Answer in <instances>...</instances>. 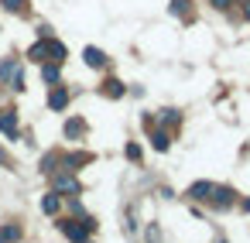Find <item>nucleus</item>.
Listing matches in <instances>:
<instances>
[{
    "instance_id": "nucleus-1",
    "label": "nucleus",
    "mask_w": 250,
    "mask_h": 243,
    "mask_svg": "<svg viewBox=\"0 0 250 243\" xmlns=\"http://www.w3.org/2000/svg\"><path fill=\"white\" fill-rule=\"evenodd\" d=\"M59 226H62V233H65L72 243H83V240L89 236V229H86V223H83V219H62Z\"/></svg>"
},
{
    "instance_id": "nucleus-2",
    "label": "nucleus",
    "mask_w": 250,
    "mask_h": 243,
    "mask_svg": "<svg viewBox=\"0 0 250 243\" xmlns=\"http://www.w3.org/2000/svg\"><path fill=\"white\" fill-rule=\"evenodd\" d=\"M55 192H69V195H79V182L72 178V171H59L55 178Z\"/></svg>"
},
{
    "instance_id": "nucleus-3",
    "label": "nucleus",
    "mask_w": 250,
    "mask_h": 243,
    "mask_svg": "<svg viewBox=\"0 0 250 243\" xmlns=\"http://www.w3.org/2000/svg\"><path fill=\"white\" fill-rule=\"evenodd\" d=\"M93 161V154L89 151H76V154H65L62 158V164H65V171H79L83 164H89Z\"/></svg>"
},
{
    "instance_id": "nucleus-4",
    "label": "nucleus",
    "mask_w": 250,
    "mask_h": 243,
    "mask_svg": "<svg viewBox=\"0 0 250 243\" xmlns=\"http://www.w3.org/2000/svg\"><path fill=\"white\" fill-rule=\"evenodd\" d=\"M212 192H216V185H212V182H192V185H188V195H192L195 202L212 199Z\"/></svg>"
},
{
    "instance_id": "nucleus-5",
    "label": "nucleus",
    "mask_w": 250,
    "mask_h": 243,
    "mask_svg": "<svg viewBox=\"0 0 250 243\" xmlns=\"http://www.w3.org/2000/svg\"><path fill=\"white\" fill-rule=\"evenodd\" d=\"M233 195H236L233 188H226V185L219 188V185H216V192H212V199H209V202H212L216 209H226V205H233Z\"/></svg>"
},
{
    "instance_id": "nucleus-6",
    "label": "nucleus",
    "mask_w": 250,
    "mask_h": 243,
    "mask_svg": "<svg viewBox=\"0 0 250 243\" xmlns=\"http://www.w3.org/2000/svg\"><path fill=\"white\" fill-rule=\"evenodd\" d=\"M21 76V65L14 62V59H4V62H0V82H14Z\"/></svg>"
},
{
    "instance_id": "nucleus-7",
    "label": "nucleus",
    "mask_w": 250,
    "mask_h": 243,
    "mask_svg": "<svg viewBox=\"0 0 250 243\" xmlns=\"http://www.w3.org/2000/svg\"><path fill=\"white\" fill-rule=\"evenodd\" d=\"M0 130H4L7 137H18V113H14V110H4V113H0Z\"/></svg>"
},
{
    "instance_id": "nucleus-8",
    "label": "nucleus",
    "mask_w": 250,
    "mask_h": 243,
    "mask_svg": "<svg viewBox=\"0 0 250 243\" xmlns=\"http://www.w3.org/2000/svg\"><path fill=\"white\" fill-rule=\"evenodd\" d=\"M83 59H86V65H89V69H103V65H106V55H103L100 48H93V45L83 52Z\"/></svg>"
},
{
    "instance_id": "nucleus-9",
    "label": "nucleus",
    "mask_w": 250,
    "mask_h": 243,
    "mask_svg": "<svg viewBox=\"0 0 250 243\" xmlns=\"http://www.w3.org/2000/svg\"><path fill=\"white\" fill-rule=\"evenodd\" d=\"M65 103H69V93H65L62 86H55V89L48 93V106H52V110H65Z\"/></svg>"
},
{
    "instance_id": "nucleus-10",
    "label": "nucleus",
    "mask_w": 250,
    "mask_h": 243,
    "mask_svg": "<svg viewBox=\"0 0 250 243\" xmlns=\"http://www.w3.org/2000/svg\"><path fill=\"white\" fill-rule=\"evenodd\" d=\"M83 134H86V120H83V117H72V120L65 123V137L76 141V137H83Z\"/></svg>"
},
{
    "instance_id": "nucleus-11",
    "label": "nucleus",
    "mask_w": 250,
    "mask_h": 243,
    "mask_svg": "<svg viewBox=\"0 0 250 243\" xmlns=\"http://www.w3.org/2000/svg\"><path fill=\"white\" fill-rule=\"evenodd\" d=\"M18 240H21V226H18V223L0 226V243H18Z\"/></svg>"
},
{
    "instance_id": "nucleus-12",
    "label": "nucleus",
    "mask_w": 250,
    "mask_h": 243,
    "mask_svg": "<svg viewBox=\"0 0 250 243\" xmlns=\"http://www.w3.org/2000/svg\"><path fill=\"white\" fill-rule=\"evenodd\" d=\"M45 55H52V52H48V38H42V41H38V45H31V52H28V59H31V62H45Z\"/></svg>"
},
{
    "instance_id": "nucleus-13",
    "label": "nucleus",
    "mask_w": 250,
    "mask_h": 243,
    "mask_svg": "<svg viewBox=\"0 0 250 243\" xmlns=\"http://www.w3.org/2000/svg\"><path fill=\"white\" fill-rule=\"evenodd\" d=\"M59 76H62V62H52V65H45V69H42V79H45V82H52V86L59 82Z\"/></svg>"
},
{
    "instance_id": "nucleus-14",
    "label": "nucleus",
    "mask_w": 250,
    "mask_h": 243,
    "mask_svg": "<svg viewBox=\"0 0 250 243\" xmlns=\"http://www.w3.org/2000/svg\"><path fill=\"white\" fill-rule=\"evenodd\" d=\"M127 89H124V82H117V79H106L103 82V96H113V100H120Z\"/></svg>"
},
{
    "instance_id": "nucleus-15",
    "label": "nucleus",
    "mask_w": 250,
    "mask_h": 243,
    "mask_svg": "<svg viewBox=\"0 0 250 243\" xmlns=\"http://www.w3.org/2000/svg\"><path fill=\"white\" fill-rule=\"evenodd\" d=\"M59 205H62V202H59V192H52V195H45V199H42V209H45L48 216H55V212H59Z\"/></svg>"
},
{
    "instance_id": "nucleus-16",
    "label": "nucleus",
    "mask_w": 250,
    "mask_h": 243,
    "mask_svg": "<svg viewBox=\"0 0 250 243\" xmlns=\"http://www.w3.org/2000/svg\"><path fill=\"white\" fill-rule=\"evenodd\" d=\"M48 52H52V59H55V62H62V59H65V45H62V41H52V38H48Z\"/></svg>"
},
{
    "instance_id": "nucleus-17",
    "label": "nucleus",
    "mask_w": 250,
    "mask_h": 243,
    "mask_svg": "<svg viewBox=\"0 0 250 243\" xmlns=\"http://www.w3.org/2000/svg\"><path fill=\"white\" fill-rule=\"evenodd\" d=\"M175 18H185L188 14V0H171V7H168Z\"/></svg>"
},
{
    "instance_id": "nucleus-18",
    "label": "nucleus",
    "mask_w": 250,
    "mask_h": 243,
    "mask_svg": "<svg viewBox=\"0 0 250 243\" xmlns=\"http://www.w3.org/2000/svg\"><path fill=\"white\" fill-rule=\"evenodd\" d=\"M0 4H4V11H11V14H21L28 0H0Z\"/></svg>"
},
{
    "instance_id": "nucleus-19",
    "label": "nucleus",
    "mask_w": 250,
    "mask_h": 243,
    "mask_svg": "<svg viewBox=\"0 0 250 243\" xmlns=\"http://www.w3.org/2000/svg\"><path fill=\"white\" fill-rule=\"evenodd\" d=\"M151 141H154V151H168V144H171V141H168V134H161V130H154V137H151Z\"/></svg>"
},
{
    "instance_id": "nucleus-20",
    "label": "nucleus",
    "mask_w": 250,
    "mask_h": 243,
    "mask_svg": "<svg viewBox=\"0 0 250 243\" xmlns=\"http://www.w3.org/2000/svg\"><path fill=\"white\" fill-rule=\"evenodd\" d=\"M127 161H141V144H127Z\"/></svg>"
},
{
    "instance_id": "nucleus-21",
    "label": "nucleus",
    "mask_w": 250,
    "mask_h": 243,
    "mask_svg": "<svg viewBox=\"0 0 250 243\" xmlns=\"http://www.w3.org/2000/svg\"><path fill=\"white\" fill-rule=\"evenodd\" d=\"M147 243H161V229H158V223L147 226Z\"/></svg>"
},
{
    "instance_id": "nucleus-22",
    "label": "nucleus",
    "mask_w": 250,
    "mask_h": 243,
    "mask_svg": "<svg viewBox=\"0 0 250 243\" xmlns=\"http://www.w3.org/2000/svg\"><path fill=\"white\" fill-rule=\"evenodd\" d=\"M161 123H178V113H175V110H165V113H161Z\"/></svg>"
},
{
    "instance_id": "nucleus-23",
    "label": "nucleus",
    "mask_w": 250,
    "mask_h": 243,
    "mask_svg": "<svg viewBox=\"0 0 250 243\" xmlns=\"http://www.w3.org/2000/svg\"><path fill=\"white\" fill-rule=\"evenodd\" d=\"M52 164H55V154H48V158L42 161V171H52Z\"/></svg>"
},
{
    "instance_id": "nucleus-24",
    "label": "nucleus",
    "mask_w": 250,
    "mask_h": 243,
    "mask_svg": "<svg viewBox=\"0 0 250 243\" xmlns=\"http://www.w3.org/2000/svg\"><path fill=\"white\" fill-rule=\"evenodd\" d=\"M209 4H212V7H219V11H226V7H229V0H209Z\"/></svg>"
},
{
    "instance_id": "nucleus-25",
    "label": "nucleus",
    "mask_w": 250,
    "mask_h": 243,
    "mask_svg": "<svg viewBox=\"0 0 250 243\" xmlns=\"http://www.w3.org/2000/svg\"><path fill=\"white\" fill-rule=\"evenodd\" d=\"M243 18H247V21H250V0H247V7H243Z\"/></svg>"
},
{
    "instance_id": "nucleus-26",
    "label": "nucleus",
    "mask_w": 250,
    "mask_h": 243,
    "mask_svg": "<svg viewBox=\"0 0 250 243\" xmlns=\"http://www.w3.org/2000/svg\"><path fill=\"white\" fill-rule=\"evenodd\" d=\"M0 164H7V154H4V147H0Z\"/></svg>"
},
{
    "instance_id": "nucleus-27",
    "label": "nucleus",
    "mask_w": 250,
    "mask_h": 243,
    "mask_svg": "<svg viewBox=\"0 0 250 243\" xmlns=\"http://www.w3.org/2000/svg\"><path fill=\"white\" fill-rule=\"evenodd\" d=\"M243 209H247V212H250V199H243Z\"/></svg>"
},
{
    "instance_id": "nucleus-28",
    "label": "nucleus",
    "mask_w": 250,
    "mask_h": 243,
    "mask_svg": "<svg viewBox=\"0 0 250 243\" xmlns=\"http://www.w3.org/2000/svg\"><path fill=\"white\" fill-rule=\"evenodd\" d=\"M219 243H226V240H219Z\"/></svg>"
},
{
    "instance_id": "nucleus-29",
    "label": "nucleus",
    "mask_w": 250,
    "mask_h": 243,
    "mask_svg": "<svg viewBox=\"0 0 250 243\" xmlns=\"http://www.w3.org/2000/svg\"><path fill=\"white\" fill-rule=\"evenodd\" d=\"M83 243H86V240H83Z\"/></svg>"
}]
</instances>
